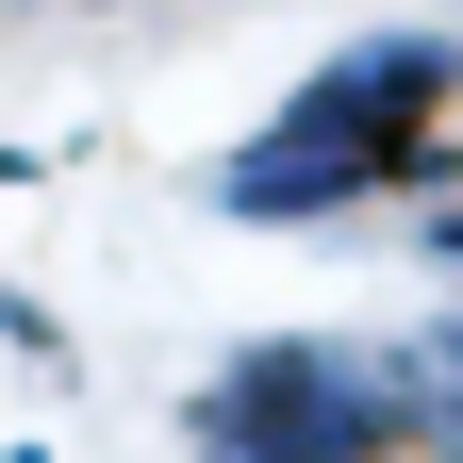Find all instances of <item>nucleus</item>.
I'll return each instance as SVG.
<instances>
[{
  "label": "nucleus",
  "mask_w": 463,
  "mask_h": 463,
  "mask_svg": "<svg viewBox=\"0 0 463 463\" xmlns=\"http://www.w3.org/2000/svg\"><path fill=\"white\" fill-rule=\"evenodd\" d=\"M447 116H463V33H364L215 165V215H249V232L364 215V199H397V183L447 165Z\"/></svg>",
  "instance_id": "nucleus-1"
},
{
  "label": "nucleus",
  "mask_w": 463,
  "mask_h": 463,
  "mask_svg": "<svg viewBox=\"0 0 463 463\" xmlns=\"http://www.w3.org/2000/svg\"><path fill=\"white\" fill-rule=\"evenodd\" d=\"M430 249H447V265H463V199H430Z\"/></svg>",
  "instance_id": "nucleus-2"
},
{
  "label": "nucleus",
  "mask_w": 463,
  "mask_h": 463,
  "mask_svg": "<svg viewBox=\"0 0 463 463\" xmlns=\"http://www.w3.org/2000/svg\"><path fill=\"white\" fill-rule=\"evenodd\" d=\"M447 33H463V0H447Z\"/></svg>",
  "instance_id": "nucleus-3"
}]
</instances>
